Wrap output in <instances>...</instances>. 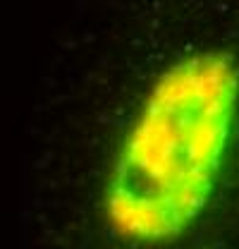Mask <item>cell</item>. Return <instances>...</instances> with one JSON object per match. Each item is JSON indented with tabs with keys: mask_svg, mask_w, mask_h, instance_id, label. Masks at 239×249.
I'll return each instance as SVG.
<instances>
[{
	"mask_svg": "<svg viewBox=\"0 0 239 249\" xmlns=\"http://www.w3.org/2000/svg\"><path fill=\"white\" fill-rule=\"evenodd\" d=\"M239 139V58L196 48L141 91L98 192L105 232L127 249H165L210 211Z\"/></svg>",
	"mask_w": 239,
	"mask_h": 249,
	"instance_id": "6da1fadb",
	"label": "cell"
}]
</instances>
